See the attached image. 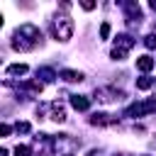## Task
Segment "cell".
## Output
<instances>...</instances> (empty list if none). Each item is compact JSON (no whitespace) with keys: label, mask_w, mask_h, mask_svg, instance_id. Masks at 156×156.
I'll list each match as a JSON object with an SVG mask.
<instances>
[{"label":"cell","mask_w":156,"mask_h":156,"mask_svg":"<svg viewBox=\"0 0 156 156\" xmlns=\"http://www.w3.org/2000/svg\"><path fill=\"white\" fill-rule=\"evenodd\" d=\"M51 119H54V122H63V119H66V110H63V105L51 102Z\"/></svg>","instance_id":"52a82bcc"},{"label":"cell","mask_w":156,"mask_h":156,"mask_svg":"<svg viewBox=\"0 0 156 156\" xmlns=\"http://www.w3.org/2000/svg\"><path fill=\"white\" fill-rule=\"evenodd\" d=\"M58 76H61L63 80H68V83H80V80H83V73H80V71H71V68H63Z\"/></svg>","instance_id":"8992f818"},{"label":"cell","mask_w":156,"mask_h":156,"mask_svg":"<svg viewBox=\"0 0 156 156\" xmlns=\"http://www.w3.org/2000/svg\"><path fill=\"white\" fill-rule=\"evenodd\" d=\"M29 129H32V127H29V122H17V124H15V132H22V134H27Z\"/></svg>","instance_id":"5bb4252c"},{"label":"cell","mask_w":156,"mask_h":156,"mask_svg":"<svg viewBox=\"0 0 156 156\" xmlns=\"http://www.w3.org/2000/svg\"><path fill=\"white\" fill-rule=\"evenodd\" d=\"M29 68H27V63H12V66H7V73L10 76H24Z\"/></svg>","instance_id":"9c48e42d"},{"label":"cell","mask_w":156,"mask_h":156,"mask_svg":"<svg viewBox=\"0 0 156 156\" xmlns=\"http://www.w3.org/2000/svg\"><path fill=\"white\" fill-rule=\"evenodd\" d=\"M71 105H73V110H80V112H85V110L90 107V100H88L85 95H71Z\"/></svg>","instance_id":"5b68a950"},{"label":"cell","mask_w":156,"mask_h":156,"mask_svg":"<svg viewBox=\"0 0 156 156\" xmlns=\"http://www.w3.org/2000/svg\"><path fill=\"white\" fill-rule=\"evenodd\" d=\"M29 154H32L29 146H24V144H17L15 146V156H29Z\"/></svg>","instance_id":"4fadbf2b"},{"label":"cell","mask_w":156,"mask_h":156,"mask_svg":"<svg viewBox=\"0 0 156 156\" xmlns=\"http://www.w3.org/2000/svg\"><path fill=\"white\" fill-rule=\"evenodd\" d=\"M90 124H112V119H107V115L98 112V115H93V117H90Z\"/></svg>","instance_id":"30bf717a"},{"label":"cell","mask_w":156,"mask_h":156,"mask_svg":"<svg viewBox=\"0 0 156 156\" xmlns=\"http://www.w3.org/2000/svg\"><path fill=\"white\" fill-rule=\"evenodd\" d=\"M80 7H83V10H93V7H95V2H90V0H85V2H80Z\"/></svg>","instance_id":"ac0fdd59"},{"label":"cell","mask_w":156,"mask_h":156,"mask_svg":"<svg viewBox=\"0 0 156 156\" xmlns=\"http://www.w3.org/2000/svg\"><path fill=\"white\" fill-rule=\"evenodd\" d=\"M54 34H56V39L68 41L71 34H73V20H71L68 15H58V17L54 20Z\"/></svg>","instance_id":"7a4b0ae2"},{"label":"cell","mask_w":156,"mask_h":156,"mask_svg":"<svg viewBox=\"0 0 156 156\" xmlns=\"http://www.w3.org/2000/svg\"><path fill=\"white\" fill-rule=\"evenodd\" d=\"M132 46H134V39L129 34H119L117 41H115V51H119V54H127Z\"/></svg>","instance_id":"277c9868"},{"label":"cell","mask_w":156,"mask_h":156,"mask_svg":"<svg viewBox=\"0 0 156 156\" xmlns=\"http://www.w3.org/2000/svg\"><path fill=\"white\" fill-rule=\"evenodd\" d=\"M66 156H71V154H66Z\"/></svg>","instance_id":"7402d4cb"},{"label":"cell","mask_w":156,"mask_h":156,"mask_svg":"<svg viewBox=\"0 0 156 156\" xmlns=\"http://www.w3.org/2000/svg\"><path fill=\"white\" fill-rule=\"evenodd\" d=\"M144 44H146V49H156V34L144 37Z\"/></svg>","instance_id":"9a60e30c"},{"label":"cell","mask_w":156,"mask_h":156,"mask_svg":"<svg viewBox=\"0 0 156 156\" xmlns=\"http://www.w3.org/2000/svg\"><path fill=\"white\" fill-rule=\"evenodd\" d=\"M136 68L144 71V73L151 71V68H154V58H151V56H139V58H136Z\"/></svg>","instance_id":"ba28073f"},{"label":"cell","mask_w":156,"mask_h":156,"mask_svg":"<svg viewBox=\"0 0 156 156\" xmlns=\"http://www.w3.org/2000/svg\"><path fill=\"white\" fill-rule=\"evenodd\" d=\"M151 85H154L151 78H139V80H136V88H139V90H149Z\"/></svg>","instance_id":"7c38bea8"},{"label":"cell","mask_w":156,"mask_h":156,"mask_svg":"<svg viewBox=\"0 0 156 156\" xmlns=\"http://www.w3.org/2000/svg\"><path fill=\"white\" fill-rule=\"evenodd\" d=\"M149 112H156V100H146L141 105H129L124 110V117H141V115H149Z\"/></svg>","instance_id":"3957f363"},{"label":"cell","mask_w":156,"mask_h":156,"mask_svg":"<svg viewBox=\"0 0 156 156\" xmlns=\"http://www.w3.org/2000/svg\"><path fill=\"white\" fill-rule=\"evenodd\" d=\"M0 27H2V15H0Z\"/></svg>","instance_id":"44dd1931"},{"label":"cell","mask_w":156,"mask_h":156,"mask_svg":"<svg viewBox=\"0 0 156 156\" xmlns=\"http://www.w3.org/2000/svg\"><path fill=\"white\" fill-rule=\"evenodd\" d=\"M12 132V127H7V124H0V136H7Z\"/></svg>","instance_id":"e0dca14e"},{"label":"cell","mask_w":156,"mask_h":156,"mask_svg":"<svg viewBox=\"0 0 156 156\" xmlns=\"http://www.w3.org/2000/svg\"><path fill=\"white\" fill-rule=\"evenodd\" d=\"M100 37H102V39L110 37V22H102V24H100Z\"/></svg>","instance_id":"2e32d148"},{"label":"cell","mask_w":156,"mask_h":156,"mask_svg":"<svg viewBox=\"0 0 156 156\" xmlns=\"http://www.w3.org/2000/svg\"><path fill=\"white\" fill-rule=\"evenodd\" d=\"M37 76H39V78H44V80H54V78H58L51 68H39V71H37Z\"/></svg>","instance_id":"8fae6325"},{"label":"cell","mask_w":156,"mask_h":156,"mask_svg":"<svg viewBox=\"0 0 156 156\" xmlns=\"http://www.w3.org/2000/svg\"><path fill=\"white\" fill-rule=\"evenodd\" d=\"M37 44H41V32L34 24H22L15 32V39H12V49L15 51H29Z\"/></svg>","instance_id":"6da1fadb"},{"label":"cell","mask_w":156,"mask_h":156,"mask_svg":"<svg viewBox=\"0 0 156 156\" xmlns=\"http://www.w3.org/2000/svg\"><path fill=\"white\" fill-rule=\"evenodd\" d=\"M151 7H154V10H156V0H154V2H151Z\"/></svg>","instance_id":"ffe728a7"},{"label":"cell","mask_w":156,"mask_h":156,"mask_svg":"<svg viewBox=\"0 0 156 156\" xmlns=\"http://www.w3.org/2000/svg\"><path fill=\"white\" fill-rule=\"evenodd\" d=\"M0 156H7V149H2V146H0Z\"/></svg>","instance_id":"d6986e66"}]
</instances>
